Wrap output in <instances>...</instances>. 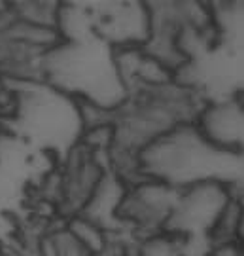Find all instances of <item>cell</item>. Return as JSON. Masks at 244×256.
<instances>
[{
	"mask_svg": "<svg viewBox=\"0 0 244 256\" xmlns=\"http://www.w3.org/2000/svg\"><path fill=\"white\" fill-rule=\"evenodd\" d=\"M233 198V186L222 182L193 184L178 190L171 218L165 226V234L180 239L205 236L210 238L222 212Z\"/></svg>",
	"mask_w": 244,
	"mask_h": 256,
	"instance_id": "obj_2",
	"label": "cell"
},
{
	"mask_svg": "<svg viewBox=\"0 0 244 256\" xmlns=\"http://www.w3.org/2000/svg\"><path fill=\"white\" fill-rule=\"evenodd\" d=\"M138 173L174 190L203 182L235 186L243 174V154L212 146L193 124H184L140 152Z\"/></svg>",
	"mask_w": 244,
	"mask_h": 256,
	"instance_id": "obj_1",
	"label": "cell"
},
{
	"mask_svg": "<svg viewBox=\"0 0 244 256\" xmlns=\"http://www.w3.org/2000/svg\"><path fill=\"white\" fill-rule=\"evenodd\" d=\"M244 112L239 97L218 99L201 106L193 126L212 146L231 154H243Z\"/></svg>",
	"mask_w": 244,
	"mask_h": 256,
	"instance_id": "obj_3",
	"label": "cell"
}]
</instances>
